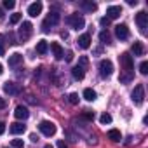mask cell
Listing matches in <instances>:
<instances>
[{"instance_id":"cb8c5ba5","label":"cell","mask_w":148,"mask_h":148,"mask_svg":"<svg viewBox=\"0 0 148 148\" xmlns=\"http://www.w3.org/2000/svg\"><path fill=\"white\" fill-rule=\"evenodd\" d=\"M99 122H101L103 125H106V124H112V115H110V113H103V115L99 117Z\"/></svg>"},{"instance_id":"ffe728a7","label":"cell","mask_w":148,"mask_h":148,"mask_svg":"<svg viewBox=\"0 0 148 148\" xmlns=\"http://www.w3.org/2000/svg\"><path fill=\"white\" fill-rule=\"evenodd\" d=\"M96 91L94 89H91V87H87V89H84V98L87 99V101H94L96 99Z\"/></svg>"},{"instance_id":"ac0fdd59","label":"cell","mask_w":148,"mask_h":148,"mask_svg":"<svg viewBox=\"0 0 148 148\" xmlns=\"http://www.w3.org/2000/svg\"><path fill=\"white\" fill-rule=\"evenodd\" d=\"M132 52H134V56H143V54H145V45H143V42H134V44H132Z\"/></svg>"},{"instance_id":"3957f363","label":"cell","mask_w":148,"mask_h":148,"mask_svg":"<svg viewBox=\"0 0 148 148\" xmlns=\"http://www.w3.org/2000/svg\"><path fill=\"white\" fill-rule=\"evenodd\" d=\"M113 73V63L110 59H101L99 61V75L103 79H108Z\"/></svg>"},{"instance_id":"60d3db41","label":"cell","mask_w":148,"mask_h":148,"mask_svg":"<svg viewBox=\"0 0 148 148\" xmlns=\"http://www.w3.org/2000/svg\"><path fill=\"white\" fill-rule=\"evenodd\" d=\"M2 71H4V66H2V63H0V75H2Z\"/></svg>"},{"instance_id":"74e56055","label":"cell","mask_w":148,"mask_h":148,"mask_svg":"<svg viewBox=\"0 0 148 148\" xmlns=\"http://www.w3.org/2000/svg\"><path fill=\"white\" fill-rule=\"evenodd\" d=\"M127 4H129V5H136V4H138V0H127Z\"/></svg>"},{"instance_id":"83f0119b","label":"cell","mask_w":148,"mask_h":148,"mask_svg":"<svg viewBox=\"0 0 148 148\" xmlns=\"http://www.w3.org/2000/svg\"><path fill=\"white\" fill-rule=\"evenodd\" d=\"M139 71L143 73V75H146V73H148V63H146V61H143V63L139 64Z\"/></svg>"},{"instance_id":"e0dca14e","label":"cell","mask_w":148,"mask_h":148,"mask_svg":"<svg viewBox=\"0 0 148 148\" xmlns=\"http://www.w3.org/2000/svg\"><path fill=\"white\" fill-rule=\"evenodd\" d=\"M9 131H11L12 134H23V132L26 131V125H23L21 122H14V124H11Z\"/></svg>"},{"instance_id":"52a82bcc","label":"cell","mask_w":148,"mask_h":148,"mask_svg":"<svg viewBox=\"0 0 148 148\" xmlns=\"http://www.w3.org/2000/svg\"><path fill=\"white\" fill-rule=\"evenodd\" d=\"M32 32H33L32 23H30V21H23V25H21V28H19V37H21V40H28V38L32 37Z\"/></svg>"},{"instance_id":"5bb4252c","label":"cell","mask_w":148,"mask_h":148,"mask_svg":"<svg viewBox=\"0 0 148 148\" xmlns=\"http://www.w3.org/2000/svg\"><path fill=\"white\" fill-rule=\"evenodd\" d=\"M21 63H23V56H21L19 52H14V54L9 56V66H11V68H16V66H19Z\"/></svg>"},{"instance_id":"4fadbf2b","label":"cell","mask_w":148,"mask_h":148,"mask_svg":"<svg viewBox=\"0 0 148 148\" xmlns=\"http://www.w3.org/2000/svg\"><path fill=\"white\" fill-rule=\"evenodd\" d=\"M77 42H79V47H80V49H89V47H91V35H89V33H84V35L79 37Z\"/></svg>"},{"instance_id":"6da1fadb","label":"cell","mask_w":148,"mask_h":148,"mask_svg":"<svg viewBox=\"0 0 148 148\" xmlns=\"http://www.w3.org/2000/svg\"><path fill=\"white\" fill-rule=\"evenodd\" d=\"M66 23H68L73 30H82V28L86 26V19H84L80 14H77V12L71 14V16H68V18H66Z\"/></svg>"},{"instance_id":"9a60e30c","label":"cell","mask_w":148,"mask_h":148,"mask_svg":"<svg viewBox=\"0 0 148 148\" xmlns=\"http://www.w3.org/2000/svg\"><path fill=\"white\" fill-rule=\"evenodd\" d=\"M51 49H52V54H54L56 59H61V58L64 56V51H63V47H61L58 42H52V44H51Z\"/></svg>"},{"instance_id":"30bf717a","label":"cell","mask_w":148,"mask_h":148,"mask_svg":"<svg viewBox=\"0 0 148 148\" xmlns=\"http://www.w3.org/2000/svg\"><path fill=\"white\" fill-rule=\"evenodd\" d=\"M4 91H5V94H9V96H16V94L21 92V87H19L18 84H14V82H5V84H4Z\"/></svg>"},{"instance_id":"f35d334b","label":"cell","mask_w":148,"mask_h":148,"mask_svg":"<svg viewBox=\"0 0 148 148\" xmlns=\"http://www.w3.org/2000/svg\"><path fill=\"white\" fill-rule=\"evenodd\" d=\"M30 139H32V141H38V138H37V134H32V136H30Z\"/></svg>"},{"instance_id":"8d00e7d4","label":"cell","mask_w":148,"mask_h":148,"mask_svg":"<svg viewBox=\"0 0 148 148\" xmlns=\"http://www.w3.org/2000/svg\"><path fill=\"white\" fill-rule=\"evenodd\" d=\"M58 148H66V145H64V141H58Z\"/></svg>"},{"instance_id":"5b68a950","label":"cell","mask_w":148,"mask_h":148,"mask_svg":"<svg viewBox=\"0 0 148 148\" xmlns=\"http://www.w3.org/2000/svg\"><path fill=\"white\" fill-rule=\"evenodd\" d=\"M59 19H61V16H59V12H51L49 16H47V19L44 21V25H42V30L44 32H49V26H54V25H58L59 23Z\"/></svg>"},{"instance_id":"f1b7e54d","label":"cell","mask_w":148,"mask_h":148,"mask_svg":"<svg viewBox=\"0 0 148 148\" xmlns=\"http://www.w3.org/2000/svg\"><path fill=\"white\" fill-rule=\"evenodd\" d=\"M14 0H4V9H14Z\"/></svg>"},{"instance_id":"4316f807","label":"cell","mask_w":148,"mask_h":148,"mask_svg":"<svg viewBox=\"0 0 148 148\" xmlns=\"http://www.w3.org/2000/svg\"><path fill=\"white\" fill-rule=\"evenodd\" d=\"M11 145H12L14 148H25V143H23V139H12V141H11Z\"/></svg>"},{"instance_id":"2e32d148","label":"cell","mask_w":148,"mask_h":148,"mask_svg":"<svg viewBox=\"0 0 148 148\" xmlns=\"http://www.w3.org/2000/svg\"><path fill=\"white\" fill-rule=\"evenodd\" d=\"M71 75H73V79L75 80H82L84 79V75H86V70L82 68V66H73V70H71Z\"/></svg>"},{"instance_id":"d4e9b609","label":"cell","mask_w":148,"mask_h":148,"mask_svg":"<svg viewBox=\"0 0 148 148\" xmlns=\"http://www.w3.org/2000/svg\"><path fill=\"white\" fill-rule=\"evenodd\" d=\"M68 101H70L71 105H79V94H75V92H71V94L68 96Z\"/></svg>"},{"instance_id":"9c48e42d","label":"cell","mask_w":148,"mask_h":148,"mask_svg":"<svg viewBox=\"0 0 148 148\" xmlns=\"http://www.w3.org/2000/svg\"><path fill=\"white\" fill-rule=\"evenodd\" d=\"M120 14H122V7H120V5H110V7L106 9V18H108L110 21L120 18Z\"/></svg>"},{"instance_id":"7c38bea8","label":"cell","mask_w":148,"mask_h":148,"mask_svg":"<svg viewBox=\"0 0 148 148\" xmlns=\"http://www.w3.org/2000/svg\"><path fill=\"white\" fill-rule=\"evenodd\" d=\"M42 2H33V4H30L28 5V14L32 16V18H37L40 12H42Z\"/></svg>"},{"instance_id":"e575fe53","label":"cell","mask_w":148,"mask_h":148,"mask_svg":"<svg viewBox=\"0 0 148 148\" xmlns=\"http://www.w3.org/2000/svg\"><path fill=\"white\" fill-rule=\"evenodd\" d=\"M73 59V52H66V61H71Z\"/></svg>"},{"instance_id":"7402d4cb","label":"cell","mask_w":148,"mask_h":148,"mask_svg":"<svg viewBox=\"0 0 148 148\" xmlns=\"http://www.w3.org/2000/svg\"><path fill=\"white\" fill-rule=\"evenodd\" d=\"M80 5H82V7H84V9H86L87 12H94V11L98 9V5H96L94 2H82Z\"/></svg>"},{"instance_id":"44dd1931","label":"cell","mask_w":148,"mask_h":148,"mask_svg":"<svg viewBox=\"0 0 148 148\" xmlns=\"http://www.w3.org/2000/svg\"><path fill=\"white\" fill-rule=\"evenodd\" d=\"M108 138H110L112 141H120V139H122V134H120L119 129H110V131H108Z\"/></svg>"},{"instance_id":"f546056e","label":"cell","mask_w":148,"mask_h":148,"mask_svg":"<svg viewBox=\"0 0 148 148\" xmlns=\"http://www.w3.org/2000/svg\"><path fill=\"white\" fill-rule=\"evenodd\" d=\"M21 21V14H12L11 16V25H18Z\"/></svg>"},{"instance_id":"484cf974","label":"cell","mask_w":148,"mask_h":148,"mask_svg":"<svg viewBox=\"0 0 148 148\" xmlns=\"http://www.w3.org/2000/svg\"><path fill=\"white\" fill-rule=\"evenodd\" d=\"M5 37L4 35H0V56H4L5 54Z\"/></svg>"},{"instance_id":"ab89813d","label":"cell","mask_w":148,"mask_h":148,"mask_svg":"<svg viewBox=\"0 0 148 148\" xmlns=\"http://www.w3.org/2000/svg\"><path fill=\"white\" fill-rule=\"evenodd\" d=\"M0 19H4V9L0 7Z\"/></svg>"},{"instance_id":"8fae6325","label":"cell","mask_w":148,"mask_h":148,"mask_svg":"<svg viewBox=\"0 0 148 148\" xmlns=\"http://www.w3.org/2000/svg\"><path fill=\"white\" fill-rule=\"evenodd\" d=\"M14 117L18 119V120H26L28 117H30V112H28V108L26 106H16V110H14Z\"/></svg>"},{"instance_id":"d590c367","label":"cell","mask_w":148,"mask_h":148,"mask_svg":"<svg viewBox=\"0 0 148 148\" xmlns=\"http://www.w3.org/2000/svg\"><path fill=\"white\" fill-rule=\"evenodd\" d=\"M2 108H5V101H4V98H0V110Z\"/></svg>"},{"instance_id":"7a4b0ae2","label":"cell","mask_w":148,"mask_h":148,"mask_svg":"<svg viewBox=\"0 0 148 148\" xmlns=\"http://www.w3.org/2000/svg\"><path fill=\"white\" fill-rule=\"evenodd\" d=\"M38 129H40V132H42L44 136H47V138H51V136L56 134V124L51 122V120H42V122L38 124Z\"/></svg>"},{"instance_id":"4dcf8cb0","label":"cell","mask_w":148,"mask_h":148,"mask_svg":"<svg viewBox=\"0 0 148 148\" xmlns=\"http://www.w3.org/2000/svg\"><path fill=\"white\" fill-rule=\"evenodd\" d=\"M79 66H82V68L86 70V66H87V58H86V56H82V58H80V63H79Z\"/></svg>"},{"instance_id":"1f68e13d","label":"cell","mask_w":148,"mask_h":148,"mask_svg":"<svg viewBox=\"0 0 148 148\" xmlns=\"http://www.w3.org/2000/svg\"><path fill=\"white\" fill-rule=\"evenodd\" d=\"M84 119H87V120H94V113H92V112H86V113H84Z\"/></svg>"},{"instance_id":"8992f818","label":"cell","mask_w":148,"mask_h":148,"mask_svg":"<svg viewBox=\"0 0 148 148\" xmlns=\"http://www.w3.org/2000/svg\"><path fill=\"white\" fill-rule=\"evenodd\" d=\"M136 23H138V26H139V32L145 35V33H146V28H148V14H146L145 11L138 12V14H136Z\"/></svg>"},{"instance_id":"ba28073f","label":"cell","mask_w":148,"mask_h":148,"mask_svg":"<svg viewBox=\"0 0 148 148\" xmlns=\"http://www.w3.org/2000/svg\"><path fill=\"white\" fill-rule=\"evenodd\" d=\"M115 35H117V38H120V40H127L129 38V28H127V25H117L115 26Z\"/></svg>"},{"instance_id":"277c9868","label":"cell","mask_w":148,"mask_h":148,"mask_svg":"<svg viewBox=\"0 0 148 148\" xmlns=\"http://www.w3.org/2000/svg\"><path fill=\"white\" fill-rule=\"evenodd\" d=\"M131 99H132V103L134 105H143V101H145V87L141 86V84H138L136 87H134V91L131 92Z\"/></svg>"},{"instance_id":"b9f144b4","label":"cell","mask_w":148,"mask_h":148,"mask_svg":"<svg viewBox=\"0 0 148 148\" xmlns=\"http://www.w3.org/2000/svg\"><path fill=\"white\" fill-rule=\"evenodd\" d=\"M44 148H54V146H52V145H45Z\"/></svg>"},{"instance_id":"d6986e66","label":"cell","mask_w":148,"mask_h":148,"mask_svg":"<svg viewBox=\"0 0 148 148\" xmlns=\"http://www.w3.org/2000/svg\"><path fill=\"white\" fill-rule=\"evenodd\" d=\"M47 49H49V45H47V42H45V40H40V42L37 44V52H38L40 56L47 54Z\"/></svg>"},{"instance_id":"836d02e7","label":"cell","mask_w":148,"mask_h":148,"mask_svg":"<svg viewBox=\"0 0 148 148\" xmlns=\"http://www.w3.org/2000/svg\"><path fill=\"white\" fill-rule=\"evenodd\" d=\"M4 132H5V124L0 122V134H4Z\"/></svg>"},{"instance_id":"d6a6232c","label":"cell","mask_w":148,"mask_h":148,"mask_svg":"<svg viewBox=\"0 0 148 148\" xmlns=\"http://www.w3.org/2000/svg\"><path fill=\"white\" fill-rule=\"evenodd\" d=\"M99 23H101V26H108V25H110V19H108V18H101Z\"/></svg>"},{"instance_id":"603a6c76","label":"cell","mask_w":148,"mask_h":148,"mask_svg":"<svg viewBox=\"0 0 148 148\" xmlns=\"http://www.w3.org/2000/svg\"><path fill=\"white\" fill-rule=\"evenodd\" d=\"M99 40H101L103 44H110V42H112V35H110L106 30H103V32L99 33Z\"/></svg>"}]
</instances>
